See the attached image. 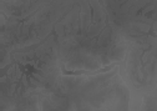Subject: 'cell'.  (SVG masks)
Instances as JSON below:
<instances>
[{
    "mask_svg": "<svg viewBox=\"0 0 157 111\" xmlns=\"http://www.w3.org/2000/svg\"><path fill=\"white\" fill-rule=\"evenodd\" d=\"M115 65H110L107 67L100 69V70H95V71H85V70H77V71H67L65 69H63V72L65 75H72V76H78V75H97V74H101V72H106L109 70H111Z\"/></svg>",
    "mask_w": 157,
    "mask_h": 111,
    "instance_id": "1",
    "label": "cell"
}]
</instances>
